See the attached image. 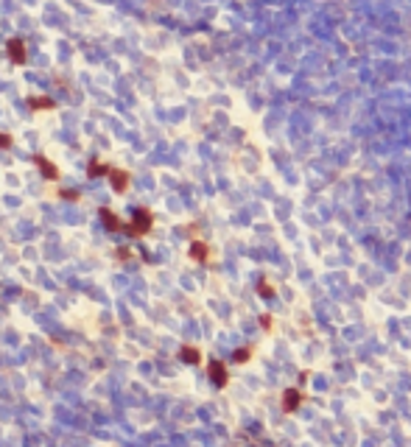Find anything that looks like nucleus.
<instances>
[{"label": "nucleus", "mask_w": 411, "mask_h": 447, "mask_svg": "<svg viewBox=\"0 0 411 447\" xmlns=\"http://www.w3.org/2000/svg\"><path fill=\"white\" fill-rule=\"evenodd\" d=\"M34 162L39 165V171H42V176H45V179H51V182H56V179H59V168H56L53 162H48L42 154H37V157H34Z\"/></svg>", "instance_id": "obj_4"}, {"label": "nucleus", "mask_w": 411, "mask_h": 447, "mask_svg": "<svg viewBox=\"0 0 411 447\" xmlns=\"http://www.w3.org/2000/svg\"><path fill=\"white\" fill-rule=\"evenodd\" d=\"M207 254H210L207 243H201V241H193V243H190V257H193L196 263H207Z\"/></svg>", "instance_id": "obj_5"}, {"label": "nucleus", "mask_w": 411, "mask_h": 447, "mask_svg": "<svg viewBox=\"0 0 411 447\" xmlns=\"http://www.w3.org/2000/svg\"><path fill=\"white\" fill-rule=\"evenodd\" d=\"M151 224H154V216H151L148 210H140V213L132 218V224L126 226V232H129V235H134V238H143V235H148Z\"/></svg>", "instance_id": "obj_1"}, {"label": "nucleus", "mask_w": 411, "mask_h": 447, "mask_svg": "<svg viewBox=\"0 0 411 447\" xmlns=\"http://www.w3.org/2000/svg\"><path fill=\"white\" fill-rule=\"evenodd\" d=\"M106 171H109V168H106L104 162H90V168H87V174H90V176H101V174H106Z\"/></svg>", "instance_id": "obj_10"}, {"label": "nucleus", "mask_w": 411, "mask_h": 447, "mask_svg": "<svg viewBox=\"0 0 411 447\" xmlns=\"http://www.w3.org/2000/svg\"><path fill=\"white\" fill-rule=\"evenodd\" d=\"M302 403V394H300V389H288L283 394V408L285 411H296V405Z\"/></svg>", "instance_id": "obj_6"}, {"label": "nucleus", "mask_w": 411, "mask_h": 447, "mask_svg": "<svg viewBox=\"0 0 411 447\" xmlns=\"http://www.w3.org/2000/svg\"><path fill=\"white\" fill-rule=\"evenodd\" d=\"M106 174H109V184H112V187H115V193H126V190H129V179H132V176L126 174V171L109 168V171H106Z\"/></svg>", "instance_id": "obj_2"}, {"label": "nucleus", "mask_w": 411, "mask_h": 447, "mask_svg": "<svg viewBox=\"0 0 411 447\" xmlns=\"http://www.w3.org/2000/svg\"><path fill=\"white\" fill-rule=\"evenodd\" d=\"M210 378L216 380V386H227V369H224V363H218V361L210 363Z\"/></svg>", "instance_id": "obj_8"}, {"label": "nucleus", "mask_w": 411, "mask_h": 447, "mask_svg": "<svg viewBox=\"0 0 411 447\" xmlns=\"http://www.w3.org/2000/svg\"><path fill=\"white\" fill-rule=\"evenodd\" d=\"M6 51H9V59L14 64H26V42L22 39H9V45H6Z\"/></svg>", "instance_id": "obj_3"}, {"label": "nucleus", "mask_w": 411, "mask_h": 447, "mask_svg": "<svg viewBox=\"0 0 411 447\" xmlns=\"http://www.w3.org/2000/svg\"><path fill=\"white\" fill-rule=\"evenodd\" d=\"M11 134H0V148H11Z\"/></svg>", "instance_id": "obj_12"}, {"label": "nucleus", "mask_w": 411, "mask_h": 447, "mask_svg": "<svg viewBox=\"0 0 411 447\" xmlns=\"http://www.w3.org/2000/svg\"><path fill=\"white\" fill-rule=\"evenodd\" d=\"M182 358H185V361H190V363H196V361H199V352H196L193 347H185L182 349Z\"/></svg>", "instance_id": "obj_11"}, {"label": "nucleus", "mask_w": 411, "mask_h": 447, "mask_svg": "<svg viewBox=\"0 0 411 447\" xmlns=\"http://www.w3.org/2000/svg\"><path fill=\"white\" fill-rule=\"evenodd\" d=\"M28 106H31L34 112H42V109H56V101L48 98V95H39V98H31L28 101Z\"/></svg>", "instance_id": "obj_7"}, {"label": "nucleus", "mask_w": 411, "mask_h": 447, "mask_svg": "<svg viewBox=\"0 0 411 447\" xmlns=\"http://www.w3.org/2000/svg\"><path fill=\"white\" fill-rule=\"evenodd\" d=\"M101 218H104V224L109 226V229H126V224H123L118 216H112V210H106V207L101 210Z\"/></svg>", "instance_id": "obj_9"}]
</instances>
